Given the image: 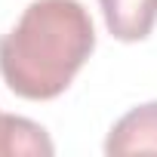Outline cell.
<instances>
[{"label":"cell","instance_id":"cell-1","mask_svg":"<svg viewBox=\"0 0 157 157\" xmlns=\"http://www.w3.org/2000/svg\"><path fill=\"white\" fill-rule=\"evenodd\" d=\"M96 49V28L77 0H34L0 37V74L31 102L62 96Z\"/></svg>","mask_w":157,"mask_h":157},{"label":"cell","instance_id":"cell-2","mask_svg":"<svg viewBox=\"0 0 157 157\" xmlns=\"http://www.w3.org/2000/svg\"><path fill=\"white\" fill-rule=\"evenodd\" d=\"M105 154L123 157V154H157V102L139 105L126 111L114 129L108 132Z\"/></svg>","mask_w":157,"mask_h":157},{"label":"cell","instance_id":"cell-3","mask_svg":"<svg viewBox=\"0 0 157 157\" xmlns=\"http://www.w3.org/2000/svg\"><path fill=\"white\" fill-rule=\"evenodd\" d=\"M99 6L108 31L123 43L145 40L157 22V0H99Z\"/></svg>","mask_w":157,"mask_h":157},{"label":"cell","instance_id":"cell-4","mask_svg":"<svg viewBox=\"0 0 157 157\" xmlns=\"http://www.w3.org/2000/svg\"><path fill=\"white\" fill-rule=\"evenodd\" d=\"M52 139L46 136V129L28 117H16V114H0V157H19V154H43L49 157Z\"/></svg>","mask_w":157,"mask_h":157}]
</instances>
